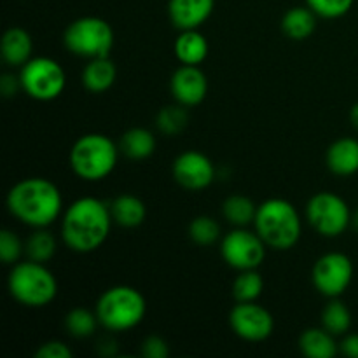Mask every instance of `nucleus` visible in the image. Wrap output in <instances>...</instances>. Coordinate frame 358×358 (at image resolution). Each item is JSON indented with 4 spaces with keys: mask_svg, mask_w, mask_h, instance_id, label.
Segmentation results:
<instances>
[{
    "mask_svg": "<svg viewBox=\"0 0 358 358\" xmlns=\"http://www.w3.org/2000/svg\"><path fill=\"white\" fill-rule=\"evenodd\" d=\"M10 215L30 227H48L63 210V196L58 185L42 177L20 180L7 194Z\"/></svg>",
    "mask_w": 358,
    "mask_h": 358,
    "instance_id": "obj_2",
    "label": "nucleus"
},
{
    "mask_svg": "<svg viewBox=\"0 0 358 358\" xmlns=\"http://www.w3.org/2000/svg\"><path fill=\"white\" fill-rule=\"evenodd\" d=\"M112 220L110 206L93 196H84L63 213L62 238L70 250L90 254L105 243Z\"/></svg>",
    "mask_w": 358,
    "mask_h": 358,
    "instance_id": "obj_1",
    "label": "nucleus"
},
{
    "mask_svg": "<svg viewBox=\"0 0 358 358\" xmlns=\"http://www.w3.org/2000/svg\"><path fill=\"white\" fill-rule=\"evenodd\" d=\"M229 324L238 338L250 343H261L275 331V318L264 306L255 301L238 303L231 310Z\"/></svg>",
    "mask_w": 358,
    "mask_h": 358,
    "instance_id": "obj_12",
    "label": "nucleus"
},
{
    "mask_svg": "<svg viewBox=\"0 0 358 358\" xmlns=\"http://www.w3.org/2000/svg\"><path fill=\"white\" fill-rule=\"evenodd\" d=\"M121 150L133 161L147 159L156 150V136L147 128H131L122 135Z\"/></svg>",
    "mask_w": 358,
    "mask_h": 358,
    "instance_id": "obj_23",
    "label": "nucleus"
},
{
    "mask_svg": "<svg viewBox=\"0 0 358 358\" xmlns=\"http://www.w3.org/2000/svg\"><path fill=\"white\" fill-rule=\"evenodd\" d=\"M352 224L355 226V229L358 231V208H357V212L352 215Z\"/></svg>",
    "mask_w": 358,
    "mask_h": 358,
    "instance_id": "obj_38",
    "label": "nucleus"
},
{
    "mask_svg": "<svg viewBox=\"0 0 358 358\" xmlns=\"http://www.w3.org/2000/svg\"><path fill=\"white\" fill-rule=\"evenodd\" d=\"M24 252V245L20 238L9 229L0 231V259L3 264H16L20 262Z\"/></svg>",
    "mask_w": 358,
    "mask_h": 358,
    "instance_id": "obj_32",
    "label": "nucleus"
},
{
    "mask_svg": "<svg viewBox=\"0 0 358 358\" xmlns=\"http://www.w3.org/2000/svg\"><path fill=\"white\" fill-rule=\"evenodd\" d=\"M100 324L96 317V311H90L86 308H73L65 317V329L73 338H90L96 331V325Z\"/></svg>",
    "mask_w": 358,
    "mask_h": 358,
    "instance_id": "obj_28",
    "label": "nucleus"
},
{
    "mask_svg": "<svg viewBox=\"0 0 358 358\" xmlns=\"http://www.w3.org/2000/svg\"><path fill=\"white\" fill-rule=\"evenodd\" d=\"M21 90L38 101L56 100L66 86L65 70L48 56L31 58L21 66Z\"/></svg>",
    "mask_w": 358,
    "mask_h": 358,
    "instance_id": "obj_8",
    "label": "nucleus"
},
{
    "mask_svg": "<svg viewBox=\"0 0 358 358\" xmlns=\"http://www.w3.org/2000/svg\"><path fill=\"white\" fill-rule=\"evenodd\" d=\"M173 177L187 191H203L215 180V166L203 152L185 150L173 161Z\"/></svg>",
    "mask_w": 358,
    "mask_h": 358,
    "instance_id": "obj_13",
    "label": "nucleus"
},
{
    "mask_svg": "<svg viewBox=\"0 0 358 358\" xmlns=\"http://www.w3.org/2000/svg\"><path fill=\"white\" fill-rule=\"evenodd\" d=\"M264 290V278L257 269L240 271L233 282V297L238 303H250L257 301Z\"/></svg>",
    "mask_w": 358,
    "mask_h": 358,
    "instance_id": "obj_27",
    "label": "nucleus"
},
{
    "mask_svg": "<svg viewBox=\"0 0 358 358\" xmlns=\"http://www.w3.org/2000/svg\"><path fill=\"white\" fill-rule=\"evenodd\" d=\"M175 56L182 65H199L208 56V41L201 31L182 30L175 41Z\"/></svg>",
    "mask_w": 358,
    "mask_h": 358,
    "instance_id": "obj_19",
    "label": "nucleus"
},
{
    "mask_svg": "<svg viewBox=\"0 0 358 358\" xmlns=\"http://www.w3.org/2000/svg\"><path fill=\"white\" fill-rule=\"evenodd\" d=\"M308 222L322 236H341L352 222L350 206L341 196L334 192H318L308 201L306 206Z\"/></svg>",
    "mask_w": 358,
    "mask_h": 358,
    "instance_id": "obj_9",
    "label": "nucleus"
},
{
    "mask_svg": "<svg viewBox=\"0 0 358 358\" xmlns=\"http://www.w3.org/2000/svg\"><path fill=\"white\" fill-rule=\"evenodd\" d=\"M339 352L345 357L358 358V334H348L339 345Z\"/></svg>",
    "mask_w": 358,
    "mask_h": 358,
    "instance_id": "obj_35",
    "label": "nucleus"
},
{
    "mask_svg": "<svg viewBox=\"0 0 358 358\" xmlns=\"http://www.w3.org/2000/svg\"><path fill=\"white\" fill-rule=\"evenodd\" d=\"M355 0H306L308 7L315 10V14L325 20H336L350 13Z\"/></svg>",
    "mask_w": 358,
    "mask_h": 358,
    "instance_id": "obj_31",
    "label": "nucleus"
},
{
    "mask_svg": "<svg viewBox=\"0 0 358 358\" xmlns=\"http://www.w3.org/2000/svg\"><path fill=\"white\" fill-rule=\"evenodd\" d=\"M350 121H352L353 128L358 131V103H355L352 107V110H350Z\"/></svg>",
    "mask_w": 358,
    "mask_h": 358,
    "instance_id": "obj_37",
    "label": "nucleus"
},
{
    "mask_svg": "<svg viewBox=\"0 0 358 358\" xmlns=\"http://www.w3.org/2000/svg\"><path fill=\"white\" fill-rule=\"evenodd\" d=\"M7 287L10 296L28 308H44L58 296L56 276L45 268L44 262L31 259L13 264Z\"/></svg>",
    "mask_w": 358,
    "mask_h": 358,
    "instance_id": "obj_5",
    "label": "nucleus"
},
{
    "mask_svg": "<svg viewBox=\"0 0 358 358\" xmlns=\"http://www.w3.org/2000/svg\"><path fill=\"white\" fill-rule=\"evenodd\" d=\"M329 170L339 177H352L358 171V140L345 138L336 140L327 149Z\"/></svg>",
    "mask_w": 358,
    "mask_h": 358,
    "instance_id": "obj_16",
    "label": "nucleus"
},
{
    "mask_svg": "<svg viewBox=\"0 0 358 358\" xmlns=\"http://www.w3.org/2000/svg\"><path fill=\"white\" fill-rule=\"evenodd\" d=\"M317 28V14L311 7H292L282 20V30L292 41H304L311 37Z\"/></svg>",
    "mask_w": 358,
    "mask_h": 358,
    "instance_id": "obj_22",
    "label": "nucleus"
},
{
    "mask_svg": "<svg viewBox=\"0 0 358 358\" xmlns=\"http://www.w3.org/2000/svg\"><path fill=\"white\" fill-rule=\"evenodd\" d=\"M117 79V69L108 56L93 58L83 70V84L91 93H105L114 86Z\"/></svg>",
    "mask_w": 358,
    "mask_h": 358,
    "instance_id": "obj_18",
    "label": "nucleus"
},
{
    "mask_svg": "<svg viewBox=\"0 0 358 358\" xmlns=\"http://www.w3.org/2000/svg\"><path fill=\"white\" fill-rule=\"evenodd\" d=\"M187 110H185L184 105L180 103L163 107L156 117L157 129L168 136H175L180 131H184V128L187 126Z\"/></svg>",
    "mask_w": 358,
    "mask_h": 358,
    "instance_id": "obj_29",
    "label": "nucleus"
},
{
    "mask_svg": "<svg viewBox=\"0 0 358 358\" xmlns=\"http://www.w3.org/2000/svg\"><path fill=\"white\" fill-rule=\"evenodd\" d=\"M189 236L194 243L201 245V247H208V245H213L220 238V226L212 217L199 215L189 224Z\"/></svg>",
    "mask_w": 358,
    "mask_h": 358,
    "instance_id": "obj_30",
    "label": "nucleus"
},
{
    "mask_svg": "<svg viewBox=\"0 0 358 358\" xmlns=\"http://www.w3.org/2000/svg\"><path fill=\"white\" fill-rule=\"evenodd\" d=\"M110 212L114 222L119 224L121 227H128V229L142 226L147 217L145 203L133 194L117 196L112 201Z\"/></svg>",
    "mask_w": 358,
    "mask_h": 358,
    "instance_id": "obj_21",
    "label": "nucleus"
},
{
    "mask_svg": "<svg viewBox=\"0 0 358 358\" xmlns=\"http://www.w3.org/2000/svg\"><path fill=\"white\" fill-rule=\"evenodd\" d=\"M299 348L304 357L310 358H332L339 352L334 334L324 327L306 329L299 338Z\"/></svg>",
    "mask_w": 358,
    "mask_h": 358,
    "instance_id": "obj_20",
    "label": "nucleus"
},
{
    "mask_svg": "<svg viewBox=\"0 0 358 358\" xmlns=\"http://www.w3.org/2000/svg\"><path fill=\"white\" fill-rule=\"evenodd\" d=\"M0 51H2V58L10 66H23L28 59H31V52H34L31 35L24 28H9L2 37Z\"/></svg>",
    "mask_w": 358,
    "mask_h": 358,
    "instance_id": "obj_17",
    "label": "nucleus"
},
{
    "mask_svg": "<svg viewBox=\"0 0 358 358\" xmlns=\"http://www.w3.org/2000/svg\"><path fill=\"white\" fill-rule=\"evenodd\" d=\"M114 38L110 23L98 16H83L66 27L63 44L76 56L93 59L110 56Z\"/></svg>",
    "mask_w": 358,
    "mask_h": 358,
    "instance_id": "obj_7",
    "label": "nucleus"
},
{
    "mask_svg": "<svg viewBox=\"0 0 358 358\" xmlns=\"http://www.w3.org/2000/svg\"><path fill=\"white\" fill-rule=\"evenodd\" d=\"M266 247L257 231H248L245 227H236L222 238L220 255L231 268L238 271L257 269L266 259Z\"/></svg>",
    "mask_w": 358,
    "mask_h": 358,
    "instance_id": "obj_10",
    "label": "nucleus"
},
{
    "mask_svg": "<svg viewBox=\"0 0 358 358\" xmlns=\"http://www.w3.org/2000/svg\"><path fill=\"white\" fill-rule=\"evenodd\" d=\"M254 226L264 243L275 250H290L303 233V222L296 206L282 198L262 201L257 206Z\"/></svg>",
    "mask_w": 358,
    "mask_h": 358,
    "instance_id": "obj_3",
    "label": "nucleus"
},
{
    "mask_svg": "<svg viewBox=\"0 0 358 358\" xmlns=\"http://www.w3.org/2000/svg\"><path fill=\"white\" fill-rule=\"evenodd\" d=\"M222 213L227 219V222L236 227H247L248 224H254L257 206L250 198L241 194L229 196L222 203Z\"/></svg>",
    "mask_w": 358,
    "mask_h": 358,
    "instance_id": "obj_24",
    "label": "nucleus"
},
{
    "mask_svg": "<svg viewBox=\"0 0 358 358\" xmlns=\"http://www.w3.org/2000/svg\"><path fill=\"white\" fill-rule=\"evenodd\" d=\"M24 254L37 262H49L56 254V238L44 227H37L24 243Z\"/></svg>",
    "mask_w": 358,
    "mask_h": 358,
    "instance_id": "obj_26",
    "label": "nucleus"
},
{
    "mask_svg": "<svg viewBox=\"0 0 358 358\" xmlns=\"http://www.w3.org/2000/svg\"><path fill=\"white\" fill-rule=\"evenodd\" d=\"M142 355L145 358H166L170 355V348L163 338L149 336L142 345Z\"/></svg>",
    "mask_w": 358,
    "mask_h": 358,
    "instance_id": "obj_33",
    "label": "nucleus"
},
{
    "mask_svg": "<svg viewBox=\"0 0 358 358\" xmlns=\"http://www.w3.org/2000/svg\"><path fill=\"white\" fill-rule=\"evenodd\" d=\"M20 87H21V80L16 79L14 76H9V73H7V76H3L2 79H0V91H2L3 96L7 98L14 96Z\"/></svg>",
    "mask_w": 358,
    "mask_h": 358,
    "instance_id": "obj_36",
    "label": "nucleus"
},
{
    "mask_svg": "<svg viewBox=\"0 0 358 358\" xmlns=\"http://www.w3.org/2000/svg\"><path fill=\"white\" fill-rule=\"evenodd\" d=\"M322 327L334 336L346 334L352 327V311L343 301L332 297V301H329L322 311Z\"/></svg>",
    "mask_w": 358,
    "mask_h": 358,
    "instance_id": "obj_25",
    "label": "nucleus"
},
{
    "mask_svg": "<svg viewBox=\"0 0 358 358\" xmlns=\"http://www.w3.org/2000/svg\"><path fill=\"white\" fill-rule=\"evenodd\" d=\"M170 87L177 103L184 107H196L206 98L208 79L198 65H182L171 76Z\"/></svg>",
    "mask_w": 358,
    "mask_h": 358,
    "instance_id": "obj_14",
    "label": "nucleus"
},
{
    "mask_svg": "<svg viewBox=\"0 0 358 358\" xmlns=\"http://www.w3.org/2000/svg\"><path fill=\"white\" fill-rule=\"evenodd\" d=\"M94 311L101 327L112 332H124L142 324L147 313V303L135 287L115 285L101 294Z\"/></svg>",
    "mask_w": 358,
    "mask_h": 358,
    "instance_id": "obj_4",
    "label": "nucleus"
},
{
    "mask_svg": "<svg viewBox=\"0 0 358 358\" xmlns=\"http://www.w3.org/2000/svg\"><path fill=\"white\" fill-rule=\"evenodd\" d=\"M119 149L107 135L87 133L70 149V168L79 178L98 182L107 178L117 164Z\"/></svg>",
    "mask_w": 358,
    "mask_h": 358,
    "instance_id": "obj_6",
    "label": "nucleus"
},
{
    "mask_svg": "<svg viewBox=\"0 0 358 358\" xmlns=\"http://www.w3.org/2000/svg\"><path fill=\"white\" fill-rule=\"evenodd\" d=\"M37 358H72L73 352L62 341H48L35 353Z\"/></svg>",
    "mask_w": 358,
    "mask_h": 358,
    "instance_id": "obj_34",
    "label": "nucleus"
},
{
    "mask_svg": "<svg viewBox=\"0 0 358 358\" xmlns=\"http://www.w3.org/2000/svg\"><path fill=\"white\" fill-rule=\"evenodd\" d=\"M215 0H170L168 16L178 30H196L213 13Z\"/></svg>",
    "mask_w": 358,
    "mask_h": 358,
    "instance_id": "obj_15",
    "label": "nucleus"
},
{
    "mask_svg": "<svg viewBox=\"0 0 358 358\" xmlns=\"http://www.w3.org/2000/svg\"><path fill=\"white\" fill-rule=\"evenodd\" d=\"M353 280V262L343 252H329L313 266V285L325 297H339Z\"/></svg>",
    "mask_w": 358,
    "mask_h": 358,
    "instance_id": "obj_11",
    "label": "nucleus"
}]
</instances>
